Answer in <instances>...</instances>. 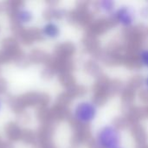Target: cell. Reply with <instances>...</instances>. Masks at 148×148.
I'll return each instance as SVG.
<instances>
[{"instance_id":"9c48e42d","label":"cell","mask_w":148,"mask_h":148,"mask_svg":"<svg viewBox=\"0 0 148 148\" xmlns=\"http://www.w3.org/2000/svg\"><path fill=\"white\" fill-rule=\"evenodd\" d=\"M145 84H146V86H147V88L148 89V75L147 76L146 80H145Z\"/></svg>"},{"instance_id":"ba28073f","label":"cell","mask_w":148,"mask_h":148,"mask_svg":"<svg viewBox=\"0 0 148 148\" xmlns=\"http://www.w3.org/2000/svg\"><path fill=\"white\" fill-rule=\"evenodd\" d=\"M140 15L144 17V18H148V5L144 6L142 8V10H140Z\"/></svg>"},{"instance_id":"30bf717a","label":"cell","mask_w":148,"mask_h":148,"mask_svg":"<svg viewBox=\"0 0 148 148\" xmlns=\"http://www.w3.org/2000/svg\"><path fill=\"white\" fill-rule=\"evenodd\" d=\"M2 108H3V102H2V100L0 99V113L2 111Z\"/></svg>"},{"instance_id":"8992f818","label":"cell","mask_w":148,"mask_h":148,"mask_svg":"<svg viewBox=\"0 0 148 148\" xmlns=\"http://www.w3.org/2000/svg\"><path fill=\"white\" fill-rule=\"evenodd\" d=\"M100 10L105 14H114L115 8V3L111 0H104L99 3Z\"/></svg>"},{"instance_id":"277c9868","label":"cell","mask_w":148,"mask_h":148,"mask_svg":"<svg viewBox=\"0 0 148 148\" xmlns=\"http://www.w3.org/2000/svg\"><path fill=\"white\" fill-rule=\"evenodd\" d=\"M40 34L47 40H56L61 36L62 29L56 21H46L41 26Z\"/></svg>"},{"instance_id":"5b68a950","label":"cell","mask_w":148,"mask_h":148,"mask_svg":"<svg viewBox=\"0 0 148 148\" xmlns=\"http://www.w3.org/2000/svg\"><path fill=\"white\" fill-rule=\"evenodd\" d=\"M16 20L22 26H28L35 20V12L28 6L19 7L16 12Z\"/></svg>"},{"instance_id":"6da1fadb","label":"cell","mask_w":148,"mask_h":148,"mask_svg":"<svg viewBox=\"0 0 148 148\" xmlns=\"http://www.w3.org/2000/svg\"><path fill=\"white\" fill-rule=\"evenodd\" d=\"M121 135L120 131L112 125L101 127L96 134V143L101 148H116L121 147Z\"/></svg>"},{"instance_id":"52a82bcc","label":"cell","mask_w":148,"mask_h":148,"mask_svg":"<svg viewBox=\"0 0 148 148\" xmlns=\"http://www.w3.org/2000/svg\"><path fill=\"white\" fill-rule=\"evenodd\" d=\"M140 60L141 64L148 69V49H143L140 53Z\"/></svg>"},{"instance_id":"7a4b0ae2","label":"cell","mask_w":148,"mask_h":148,"mask_svg":"<svg viewBox=\"0 0 148 148\" xmlns=\"http://www.w3.org/2000/svg\"><path fill=\"white\" fill-rule=\"evenodd\" d=\"M98 114V108L91 101L83 100L78 101L73 108V116L75 121L82 124L93 122Z\"/></svg>"},{"instance_id":"8fae6325","label":"cell","mask_w":148,"mask_h":148,"mask_svg":"<svg viewBox=\"0 0 148 148\" xmlns=\"http://www.w3.org/2000/svg\"><path fill=\"white\" fill-rule=\"evenodd\" d=\"M116 148H122V147H116Z\"/></svg>"},{"instance_id":"3957f363","label":"cell","mask_w":148,"mask_h":148,"mask_svg":"<svg viewBox=\"0 0 148 148\" xmlns=\"http://www.w3.org/2000/svg\"><path fill=\"white\" fill-rule=\"evenodd\" d=\"M115 20L124 27L132 26L136 20V11L134 7L124 4L118 8L114 12Z\"/></svg>"}]
</instances>
